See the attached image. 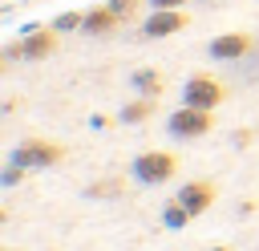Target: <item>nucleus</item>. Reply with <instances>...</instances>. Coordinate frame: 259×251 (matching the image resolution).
Wrapping results in <instances>:
<instances>
[{"mask_svg":"<svg viewBox=\"0 0 259 251\" xmlns=\"http://www.w3.org/2000/svg\"><path fill=\"white\" fill-rule=\"evenodd\" d=\"M182 28H186V12H182V8H154V12L146 16V24H142V32H146L150 40L174 36V32H182Z\"/></svg>","mask_w":259,"mask_h":251,"instance_id":"7","label":"nucleus"},{"mask_svg":"<svg viewBox=\"0 0 259 251\" xmlns=\"http://www.w3.org/2000/svg\"><path fill=\"white\" fill-rule=\"evenodd\" d=\"M166 130L174 138H206L214 130V117L210 109H198V105H178L170 117H166Z\"/></svg>","mask_w":259,"mask_h":251,"instance_id":"4","label":"nucleus"},{"mask_svg":"<svg viewBox=\"0 0 259 251\" xmlns=\"http://www.w3.org/2000/svg\"><path fill=\"white\" fill-rule=\"evenodd\" d=\"M121 178H97V182H89L85 186V198H117L121 194Z\"/></svg>","mask_w":259,"mask_h":251,"instance_id":"13","label":"nucleus"},{"mask_svg":"<svg viewBox=\"0 0 259 251\" xmlns=\"http://www.w3.org/2000/svg\"><path fill=\"white\" fill-rule=\"evenodd\" d=\"M57 45H61V32L49 24V28H32L24 40H16V45H8L4 53L8 57H28V61H45V57H53L57 53Z\"/></svg>","mask_w":259,"mask_h":251,"instance_id":"5","label":"nucleus"},{"mask_svg":"<svg viewBox=\"0 0 259 251\" xmlns=\"http://www.w3.org/2000/svg\"><path fill=\"white\" fill-rule=\"evenodd\" d=\"M210 251H235V247H223V243H219V247H210Z\"/></svg>","mask_w":259,"mask_h":251,"instance_id":"19","label":"nucleus"},{"mask_svg":"<svg viewBox=\"0 0 259 251\" xmlns=\"http://www.w3.org/2000/svg\"><path fill=\"white\" fill-rule=\"evenodd\" d=\"M174 174H178V158L166 154V150H146V154H138L130 162V178L142 182V186H162Z\"/></svg>","mask_w":259,"mask_h":251,"instance_id":"2","label":"nucleus"},{"mask_svg":"<svg viewBox=\"0 0 259 251\" xmlns=\"http://www.w3.org/2000/svg\"><path fill=\"white\" fill-rule=\"evenodd\" d=\"M146 4H154V8H182L186 0H146Z\"/></svg>","mask_w":259,"mask_h":251,"instance_id":"17","label":"nucleus"},{"mask_svg":"<svg viewBox=\"0 0 259 251\" xmlns=\"http://www.w3.org/2000/svg\"><path fill=\"white\" fill-rule=\"evenodd\" d=\"M89 126H93V130H105V126H109V117H105V113H93V117H89Z\"/></svg>","mask_w":259,"mask_h":251,"instance_id":"18","label":"nucleus"},{"mask_svg":"<svg viewBox=\"0 0 259 251\" xmlns=\"http://www.w3.org/2000/svg\"><path fill=\"white\" fill-rule=\"evenodd\" d=\"M61 158H69V150H65L61 142H53V138H24V142L8 154V162L24 166V170H45V166H57Z\"/></svg>","mask_w":259,"mask_h":251,"instance_id":"1","label":"nucleus"},{"mask_svg":"<svg viewBox=\"0 0 259 251\" xmlns=\"http://www.w3.org/2000/svg\"><path fill=\"white\" fill-rule=\"evenodd\" d=\"M24 178V166H16V162H8L4 170H0V186H16Z\"/></svg>","mask_w":259,"mask_h":251,"instance_id":"16","label":"nucleus"},{"mask_svg":"<svg viewBox=\"0 0 259 251\" xmlns=\"http://www.w3.org/2000/svg\"><path fill=\"white\" fill-rule=\"evenodd\" d=\"M117 117H121L125 126H138V121H146V117H154V97H138V101H125Z\"/></svg>","mask_w":259,"mask_h":251,"instance_id":"11","label":"nucleus"},{"mask_svg":"<svg viewBox=\"0 0 259 251\" xmlns=\"http://www.w3.org/2000/svg\"><path fill=\"white\" fill-rule=\"evenodd\" d=\"M190 219H194V215H190V211H186V206H182L178 198H170V202L162 206V223H166L170 231H182V227H186Z\"/></svg>","mask_w":259,"mask_h":251,"instance_id":"12","label":"nucleus"},{"mask_svg":"<svg viewBox=\"0 0 259 251\" xmlns=\"http://www.w3.org/2000/svg\"><path fill=\"white\" fill-rule=\"evenodd\" d=\"M142 4H146V0H109V8H113V12L121 16V20H130V16H134V12L142 8Z\"/></svg>","mask_w":259,"mask_h":251,"instance_id":"15","label":"nucleus"},{"mask_svg":"<svg viewBox=\"0 0 259 251\" xmlns=\"http://www.w3.org/2000/svg\"><path fill=\"white\" fill-rule=\"evenodd\" d=\"M190 215H202V211H210L214 206V198H219V190H214V182L210 178H190V182H182L178 186V194H174Z\"/></svg>","mask_w":259,"mask_h":251,"instance_id":"6","label":"nucleus"},{"mask_svg":"<svg viewBox=\"0 0 259 251\" xmlns=\"http://www.w3.org/2000/svg\"><path fill=\"white\" fill-rule=\"evenodd\" d=\"M117 24H121V16H117L109 4H101V8H89V12H85V24H81V32H89V36H109Z\"/></svg>","mask_w":259,"mask_h":251,"instance_id":"9","label":"nucleus"},{"mask_svg":"<svg viewBox=\"0 0 259 251\" xmlns=\"http://www.w3.org/2000/svg\"><path fill=\"white\" fill-rule=\"evenodd\" d=\"M251 32H223V36H214L210 45H206V53L214 57V61H239V57H247L251 53Z\"/></svg>","mask_w":259,"mask_h":251,"instance_id":"8","label":"nucleus"},{"mask_svg":"<svg viewBox=\"0 0 259 251\" xmlns=\"http://www.w3.org/2000/svg\"><path fill=\"white\" fill-rule=\"evenodd\" d=\"M223 101H227V89H223L219 77H210V73H194V77H186V85H182V105L214 109V105H223Z\"/></svg>","mask_w":259,"mask_h":251,"instance_id":"3","label":"nucleus"},{"mask_svg":"<svg viewBox=\"0 0 259 251\" xmlns=\"http://www.w3.org/2000/svg\"><path fill=\"white\" fill-rule=\"evenodd\" d=\"M130 85H134L142 97H158V93L166 89V81H162L158 69H134V73H130Z\"/></svg>","mask_w":259,"mask_h":251,"instance_id":"10","label":"nucleus"},{"mask_svg":"<svg viewBox=\"0 0 259 251\" xmlns=\"http://www.w3.org/2000/svg\"><path fill=\"white\" fill-rule=\"evenodd\" d=\"M81 24H85V12H61V16L53 20L57 32H81Z\"/></svg>","mask_w":259,"mask_h":251,"instance_id":"14","label":"nucleus"}]
</instances>
